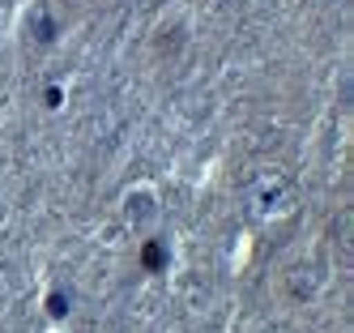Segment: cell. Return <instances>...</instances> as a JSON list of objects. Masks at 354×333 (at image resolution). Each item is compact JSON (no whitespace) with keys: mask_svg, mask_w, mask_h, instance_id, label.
Segmentation results:
<instances>
[{"mask_svg":"<svg viewBox=\"0 0 354 333\" xmlns=\"http://www.w3.org/2000/svg\"><path fill=\"white\" fill-rule=\"evenodd\" d=\"M299 205V188L286 171H273V167H261L257 175L243 184V210L248 218L257 222H273V218H286Z\"/></svg>","mask_w":354,"mask_h":333,"instance_id":"cell-1","label":"cell"},{"mask_svg":"<svg viewBox=\"0 0 354 333\" xmlns=\"http://www.w3.org/2000/svg\"><path fill=\"white\" fill-rule=\"evenodd\" d=\"M320 287H324V269H320V265H308V261H303V265H290V269H286V291H290L295 299H312Z\"/></svg>","mask_w":354,"mask_h":333,"instance_id":"cell-2","label":"cell"},{"mask_svg":"<svg viewBox=\"0 0 354 333\" xmlns=\"http://www.w3.org/2000/svg\"><path fill=\"white\" fill-rule=\"evenodd\" d=\"M124 214H129L133 226L149 231V222L158 218V201H154V192H129V201H124Z\"/></svg>","mask_w":354,"mask_h":333,"instance_id":"cell-3","label":"cell"},{"mask_svg":"<svg viewBox=\"0 0 354 333\" xmlns=\"http://www.w3.org/2000/svg\"><path fill=\"white\" fill-rule=\"evenodd\" d=\"M141 265H145L149 273H162V269H167V244L149 235V240L141 244Z\"/></svg>","mask_w":354,"mask_h":333,"instance_id":"cell-4","label":"cell"},{"mask_svg":"<svg viewBox=\"0 0 354 333\" xmlns=\"http://www.w3.org/2000/svg\"><path fill=\"white\" fill-rule=\"evenodd\" d=\"M47 312H52L56 321L68 316V295H64V291H52V295H47Z\"/></svg>","mask_w":354,"mask_h":333,"instance_id":"cell-5","label":"cell"},{"mask_svg":"<svg viewBox=\"0 0 354 333\" xmlns=\"http://www.w3.org/2000/svg\"><path fill=\"white\" fill-rule=\"evenodd\" d=\"M35 39H39V43H52V39H56L52 17H35Z\"/></svg>","mask_w":354,"mask_h":333,"instance_id":"cell-6","label":"cell"},{"mask_svg":"<svg viewBox=\"0 0 354 333\" xmlns=\"http://www.w3.org/2000/svg\"><path fill=\"white\" fill-rule=\"evenodd\" d=\"M43 102H47V107H60V90L52 86V90H47V94H43Z\"/></svg>","mask_w":354,"mask_h":333,"instance_id":"cell-7","label":"cell"}]
</instances>
